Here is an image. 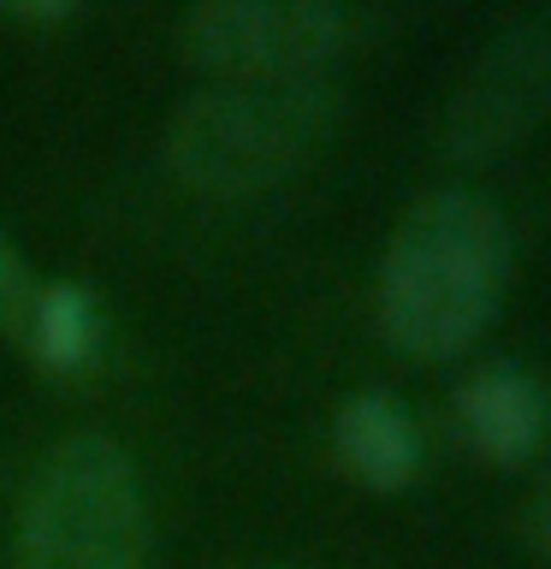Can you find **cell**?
Returning <instances> with one entry per match:
<instances>
[{
    "mask_svg": "<svg viewBox=\"0 0 551 569\" xmlns=\"http://www.w3.org/2000/svg\"><path fill=\"white\" fill-rule=\"evenodd\" d=\"M528 546L551 563V457H545L540 487H533V505H528Z\"/></svg>",
    "mask_w": 551,
    "mask_h": 569,
    "instance_id": "obj_9",
    "label": "cell"
},
{
    "mask_svg": "<svg viewBox=\"0 0 551 569\" xmlns=\"http://www.w3.org/2000/svg\"><path fill=\"white\" fill-rule=\"evenodd\" d=\"M30 350L48 373H83L101 356V302L78 279H53L36 291L30 315Z\"/></svg>",
    "mask_w": 551,
    "mask_h": 569,
    "instance_id": "obj_8",
    "label": "cell"
},
{
    "mask_svg": "<svg viewBox=\"0 0 551 569\" xmlns=\"http://www.w3.org/2000/svg\"><path fill=\"white\" fill-rule=\"evenodd\" d=\"M344 96L314 83H208L167 124V167L202 202H243L297 178L332 142Z\"/></svg>",
    "mask_w": 551,
    "mask_h": 569,
    "instance_id": "obj_2",
    "label": "cell"
},
{
    "mask_svg": "<svg viewBox=\"0 0 551 569\" xmlns=\"http://www.w3.org/2000/svg\"><path fill=\"white\" fill-rule=\"evenodd\" d=\"M7 12H18V18H36V24H60V18L78 7V0H0Z\"/></svg>",
    "mask_w": 551,
    "mask_h": 569,
    "instance_id": "obj_10",
    "label": "cell"
},
{
    "mask_svg": "<svg viewBox=\"0 0 551 569\" xmlns=\"http://www.w3.org/2000/svg\"><path fill=\"white\" fill-rule=\"evenodd\" d=\"M457 433L480 462H498V469H515L540 451L545 427H551V398L540 386V373L498 356V362H480L469 380L457 386L451 398Z\"/></svg>",
    "mask_w": 551,
    "mask_h": 569,
    "instance_id": "obj_6",
    "label": "cell"
},
{
    "mask_svg": "<svg viewBox=\"0 0 551 569\" xmlns=\"http://www.w3.org/2000/svg\"><path fill=\"white\" fill-rule=\"evenodd\" d=\"M332 451H338V469H344L355 487H368V492L415 487V475L427 462L421 427L391 391H355V398L338 409Z\"/></svg>",
    "mask_w": 551,
    "mask_h": 569,
    "instance_id": "obj_7",
    "label": "cell"
},
{
    "mask_svg": "<svg viewBox=\"0 0 551 569\" xmlns=\"http://www.w3.org/2000/svg\"><path fill=\"white\" fill-rule=\"evenodd\" d=\"M12 291H18V256H12V243L0 238V315L12 309Z\"/></svg>",
    "mask_w": 551,
    "mask_h": 569,
    "instance_id": "obj_11",
    "label": "cell"
},
{
    "mask_svg": "<svg viewBox=\"0 0 551 569\" xmlns=\"http://www.w3.org/2000/svg\"><path fill=\"white\" fill-rule=\"evenodd\" d=\"M551 119V18H515L457 78L439 113V154L451 167H492Z\"/></svg>",
    "mask_w": 551,
    "mask_h": 569,
    "instance_id": "obj_5",
    "label": "cell"
},
{
    "mask_svg": "<svg viewBox=\"0 0 551 569\" xmlns=\"http://www.w3.org/2000/svg\"><path fill=\"white\" fill-rule=\"evenodd\" d=\"M362 42V0H190L178 53L213 83H314Z\"/></svg>",
    "mask_w": 551,
    "mask_h": 569,
    "instance_id": "obj_4",
    "label": "cell"
},
{
    "mask_svg": "<svg viewBox=\"0 0 551 569\" xmlns=\"http://www.w3.org/2000/svg\"><path fill=\"white\" fill-rule=\"evenodd\" d=\"M510 279L515 231L504 208L474 190H433L391 231L373 279V320L409 362H457L504 315Z\"/></svg>",
    "mask_w": 551,
    "mask_h": 569,
    "instance_id": "obj_1",
    "label": "cell"
},
{
    "mask_svg": "<svg viewBox=\"0 0 551 569\" xmlns=\"http://www.w3.org/2000/svg\"><path fill=\"white\" fill-rule=\"evenodd\" d=\"M12 569H149V498L113 433H71L36 462Z\"/></svg>",
    "mask_w": 551,
    "mask_h": 569,
    "instance_id": "obj_3",
    "label": "cell"
}]
</instances>
